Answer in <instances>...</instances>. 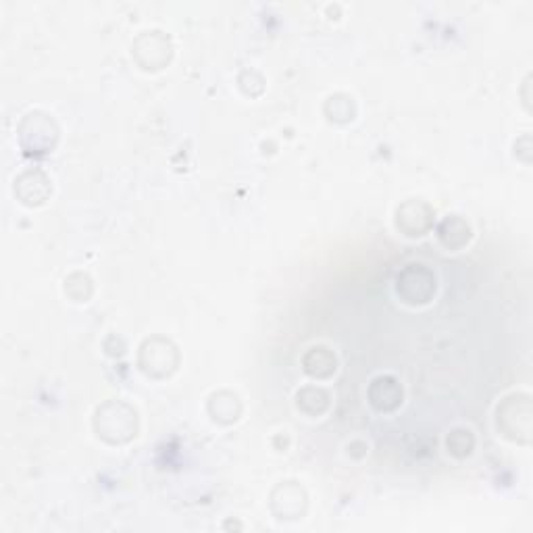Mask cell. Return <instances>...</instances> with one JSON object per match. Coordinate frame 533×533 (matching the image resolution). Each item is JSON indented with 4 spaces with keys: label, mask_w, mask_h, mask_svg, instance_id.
<instances>
[{
    "label": "cell",
    "mask_w": 533,
    "mask_h": 533,
    "mask_svg": "<svg viewBox=\"0 0 533 533\" xmlns=\"http://www.w3.org/2000/svg\"><path fill=\"white\" fill-rule=\"evenodd\" d=\"M498 430L512 442L529 444L531 403L528 394H512L498 406Z\"/></svg>",
    "instance_id": "1"
},
{
    "label": "cell",
    "mask_w": 533,
    "mask_h": 533,
    "mask_svg": "<svg viewBox=\"0 0 533 533\" xmlns=\"http://www.w3.org/2000/svg\"><path fill=\"white\" fill-rule=\"evenodd\" d=\"M138 419L136 413L123 403H109L96 414V430L98 436L107 440L111 444L129 442L136 436Z\"/></svg>",
    "instance_id": "2"
},
{
    "label": "cell",
    "mask_w": 533,
    "mask_h": 533,
    "mask_svg": "<svg viewBox=\"0 0 533 533\" xmlns=\"http://www.w3.org/2000/svg\"><path fill=\"white\" fill-rule=\"evenodd\" d=\"M396 292L406 305H427L436 294V275L425 265H409L396 280Z\"/></svg>",
    "instance_id": "3"
},
{
    "label": "cell",
    "mask_w": 533,
    "mask_h": 533,
    "mask_svg": "<svg viewBox=\"0 0 533 533\" xmlns=\"http://www.w3.org/2000/svg\"><path fill=\"white\" fill-rule=\"evenodd\" d=\"M177 365V352L167 340H147L140 352V367L150 378H164L173 373Z\"/></svg>",
    "instance_id": "4"
},
{
    "label": "cell",
    "mask_w": 533,
    "mask_h": 533,
    "mask_svg": "<svg viewBox=\"0 0 533 533\" xmlns=\"http://www.w3.org/2000/svg\"><path fill=\"white\" fill-rule=\"evenodd\" d=\"M396 226L398 229H403L404 235H411V238L417 235L419 238V235L430 232V227L433 226V210L419 200L404 202L396 213Z\"/></svg>",
    "instance_id": "5"
},
{
    "label": "cell",
    "mask_w": 533,
    "mask_h": 533,
    "mask_svg": "<svg viewBox=\"0 0 533 533\" xmlns=\"http://www.w3.org/2000/svg\"><path fill=\"white\" fill-rule=\"evenodd\" d=\"M369 400L375 411L390 413L403 403V387L398 386L396 379L386 378L384 375V378L373 379L371 390H369Z\"/></svg>",
    "instance_id": "6"
},
{
    "label": "cell",
    "mask_w": 533,
    "mask_h": 533,
    "mask_svg": "<svg viewBox=\"0 0 533 533\" xmlns=\"http://www.w3.org/2000/svg\"><path fill=\"white\" fill-rule=\"evenodd\" d=\"M438 235H440V242H442L446 248L457 250L471 240V227L469 223H465L460 217L452 215L449 219H444L442 226H440Z\"/></svg>",
    "instance_id": "7"
},
{
    "label": "cell",
    "mask_w": 533,
    "mask_h": 533,
    "mask_svg": "<svg viewBox=\"0 0 533 533\" xmlns=\"http://www.w3.org/2000/svg\"><path fill=\"white\" fill-rule=\"evenodd\" d=\"M305 369L313 378H329L335 371V357L327 348H311L305 357Z\"/></svg>",
    "instance_id": "8"
},
{
    "label": "cell",
    "mask_w": 533,
    "mask_h": 533,
    "mask_svg": "<svg viewBox=\"0 0 533 533\" xmlns=\"http://www.w3.org/2000/svg\"><path fill=\"white\" fill-rule=\"evenodd\" d=\"M210 404H217V411L213 409L210 414H213V419L219 421V423H232V421L238 419L240 403L232 394H215V396L210 398Z\"/></svg>",
    "instance_id": "9"
},
{
    "label": "cell",
    "mask_w": 533,
    "mask_h": 533,
    "mask_svg": "<svg viewBox=\"0 0 533 533\" xmlns=\"http://www.w3.org/2000/svg\"><path fill=\"white\" fill-rule=\"evenodd\" d=\"M473 446H475V440L469 430H454L449 436V450L454 457H469Z\"/></svg>",
    "instance_id": "10"
}]
</instances>
